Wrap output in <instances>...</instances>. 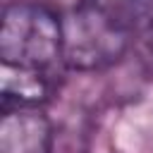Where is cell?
I'll return each instance as SVG.
<instances>
[{"instance_id":"cell-1","label":"cell","mask_w":153,"mask_h":153,"mask_svg":"<svg viewBox=\"0 0 153 153\" xmlns=\"http://www.w3.org/2000/svg\"><path fill=\"white\" fill-rule=\"evenodd\" d=\"M2 65L50 69L62 62V19L45 2H12L2 10Z\"/></svg>"},{"instance_id":"cell-2","label":"cell","mask_w":153,"mask_h":153,"mask_svg":"<svg viewBox=\"0 0 153 153\" xmlns=\"http://www.w3.org/2000/svg\"><path fill=\"white\" fill-rule=\"evenodd\" d=\"M62 19V65L93 72L115 65L129 48L131 31L93 5L76 7Z\"/></svg>"},{"instance_id":"cell-3","label":"cell","mask_w":153,"mask_h":153,"mask_svg":"<svg viewBox=\"0 0 153 153\" xmlns=\"http://www.w3.org/2000/svg\"><path fill=\"white\" fill-rule=\"evenodd\" d=\"M53 124L41 108H5L0 120V153H50Z\"/></svg>"},{"instance_id":"cell-4","label":"cell","mask_w":153,"mask_h":153,"mask_svg":"<svg viewBox=\"0 0 153 153\" xmlns=\"http://www.w3.org/2000/svg\"><path fill=\"white\" fill-rule=\"evenodd\" d=\"M2 110L5 108H38L53 93L48 69H22L2 65Z\"/></svg>"},{"instance_id":"cell-5","label":"cell","mask_w":153,"mask_h":153,"mask_svg":"<svg viewBox=\"0 0 153 153\" xmlns=\"http://www.w3.org/2000/svg\"><path fill=\"white\" fill-rule=\"evenodd\" d=\"M88 5L112 17L131 33L146 31L153 24V0H88Z\"/></svg>"},{"instance_id":"cell-6","label":"cell","mask_w":153,"mask_h":153,"mask_svg":"<svg viewBox=\"0 0 153 153\" xmlns=\"http://www.w3.org/2000/svg\"><path fill=\"white\" fill-rule=\"evenodd\" d=\"M45 5H48V7H53V10L62 17V14H67V12L76 10V7L88 5V0H45Z\"/></svg>"},{"instance_id":"cell-7","label":"cell","mask_w":153,"mask_h":153,"mask_svg":"<svg viewBox=\"0 0 153 153\" xmlns=\"http://www.w3.org/2000/svg\"><path fill=\"white\" fill-rule=\"evenodd\" d=\"M146 45L151 48V53H153V24L146 29Z\"/></svg>"}]
</instances>
